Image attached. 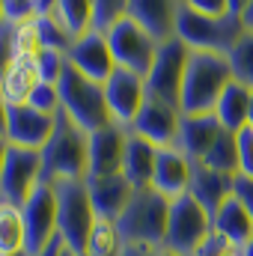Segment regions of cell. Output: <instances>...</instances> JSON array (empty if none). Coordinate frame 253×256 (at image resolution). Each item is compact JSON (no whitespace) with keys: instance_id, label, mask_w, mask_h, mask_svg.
<instances>
[{"instance_id":"cell-1","label":"cell","mask_w":253,"mask_h":256,"mask_svg":"<svg viewBox=\"0 0 253 256\" xmlns=\"http://www.w3.org/2000/svg\"><path fill=\"white\" fill-rule=\"evenodd\" d=\"M242 9H244V0H230V15L206 18L190 6V0H176V39L188 51L226 57L236 48V42L244 36Z\"/></svg>"},{"instance_id":"cell-2","label":"cell","mask_w":253,"mask_h":256,"mask_svg":"<svg viewBox=\"0 0 253 256\" xmlns=\"http://www.w3.org/2000/svg\"><path fill=\"white\" fill-rule=\"evenodd\" d=\"M230 84H232V72H230L226 57L190 51L185 78H182V92H179V114L182 116L214 114L218 98L224 96V90Z\"/></svg>"},{"instance_id":"cell-3","label":"cell","mask_w":253,"mask_h":256,"mask_svg":"<svg viewBox=\"0 0 253 256\" xmlns=\"http://www.w3.org/2000/svg\"><path fill=\"white\" fill-rule=\"evenodd\" d=\"M86 170H90V134L60 110L54 134L42 149V182L57 185L72 179H86Z\"/></svg>"},{"instance_id":"cell-4","label":"cell","mask_w":253,"mask_h":256,"mask_svg":"<svg viewBox=\"0 0 253 256\" xmlns=\"http://www.w3.org/2000/svg\"><path fill=\"white\" fill-rule=\"evenodd\" d=\"M167 218H170V200L146 188V191H134L131 202L116 220V230L126 244L161 250L167 236Z\"/></svg>"},{"instance_id":"cell-5","label":"cell","mask_w":253,"mask_h":256,"mask_svg":"<svg viewBox=\"0 0 253 256\" xmlns=\"http://www.w3.org/2000/svg\"><path fill=\"white\" fill-rule=\"evenodd\" d=\"M57 90H60L63 114L86 134H96L102 128L114 126L110 110H108V98H104V84H96V80L84 78L78 68L66 66Z\"/></svg>"},{"instance_id":"cell-6","label":"cell","mask_w":253,"mask_h":256,"mask_svg":"<svg viewBox=\"0 0 253 256\" xmlns=\"http://www.w3.org/2000/svg\"><path fill=\"white\" fill-rule=\"evenodd\" d=\"M57 236L66 242L68 250L86 254L92 226H96V208L90 200L86 179H72V182H57Z\"/></svg>"},{"instance_id":"cell-7","label":"cell","mask_w":253,"mask_h":256,"mask_svg":"<svg viewBox=\"0 0 253 256\" xmlns=\"http://www.w3.org/2000/svg\"><path fill=\"white\" fill-rule=\"evenodd\" d=\"M212 232H214L212 218L200 208V202L190 194H182V196L170 200L167 236H164V248L161 250H170L176 256H194Z\"/></svg>"},{"instance_id":"cell-8","label":"cell","mask_w":253,"mask_h":256,"mask_svg":"<svg viewBox=\"0 0 253 256\" xmlns=\"http://www.w3.org/2000/svg\"><path fill=\"white\" fill-rule=\"evenodd\" d=\"M108 45H110V54H114V63L120 68H128L140 78H149L152 63L158 57V42L143 30L137 27L131 18L120 21L110 33H108Z\"/></svg>"},{"instance_id":"cell-9","label":"cell","mask_w":253,"mask_h":256,"mask_svg":"<svg viewBox=\"0 0 253 256\" xmlns=\"http://www.w3.org/2000/svg\"><path fill=\"white\" fill-rule=\"evenodd\" d=\"M21 218H24V248L33 256H39L57 238V194H54V185L39 182L36 191L21 206Z\"/></svg>"},{"instance_id":"cell-10","label":"cell","mask_w":253,"mask_h":256,"mask_svg":"<svg viewBox=\"0 0 253 256\" xmlns=\"http://www.w3.org/2000/svg\"><path fill=\"white\" fill-rule=\"evenodd\" d=\"M39 182H42V152L9 146V155L0 173V202L21 208Z\"/></svg>"},{"instance_id":"cell-11","label":"cell","mask_w":253,"mask_h":256,"mask_svg":"<svg viewBox=\"0 0 253 256\" xmlns=\"http://www.w3.org/2000/svg\"><path fill=\"white\" fill-rule=\"evenodd\" d=\"M188 57H190V51L179 39L161 45L158 57L152 63V72L146 78V96H155V98L179 108V92H182V78H185Z\"/></svg>"},{"instance_id":"cell-12","label":"cell","mask_w":253,"mask_h":256,"mask_svg":"<svg viewBox=\"0 0 253 256\" xmlns=\"http://www.w3.org/2000/svg\"><path fill=\"white\" fill-rule=\"evenodd\" d=\"M104 98H108V110H110L114 126L131 128L143 102H146V78L116 66L114 74L104 80Z\"/></svg>"},{"instance_id":"cell-13","label":"cell","mask_w":253,"mask_h":256,"mask_svg":"<svg viewBox=\"0 0 253 256\" xmlns=\"http://www.w3.org/2000/svg\"><path fill=\"white\" fill-rule=\"evenodd\" d=\"M179 122H182V114H179L176 104H167V102H161L155 96H146V102H143L134 126L128 128V131L137 134V137H143V140H149L158 149H167V146L176 143Z\"/></svg>"},{"instance_id":"cell-14","label":"cell","mask_w":253,"mask_h":256,"mask_svg":"<svg viewBox=\"0 0 253 256\" xmlns=\"http://www.w3.org/2000/svg\"><path fill=\"white\" fill-rule=\"evenodd\" d=\"M66 60H68L72 68H78L84 78H90L96 84H104L116 68L110 45H108V36H98L92 30L72 42V48L66 51Z\"/></svg>"},{"instance_id":"cell-15","label":"cell","mask_w":253,"mask_h":256,"mask_svg":"<svg viewBox=\"0 0 253 256\" xmlns=\"http://www.w3.org/2000/svg\"><path fill=\"white\" fill-rule=\"evenodd\" d=\"M126 140L128 128L108 126L96 134H90V170L86 179H104V176H120L122 173V158H126Z\"/></svg>"},{"instance_id":"cell-16","label":"cell","mask_w":253,"mask_h":256,"mask_svg":"<svg viewBox=\"0 0 253 256\" xmlns=\"http://www.w3.org/2000/svg\"><path fill=\"white\" fill-rule=\"evenodd\" d=\"M54 126H57V116H45V114L33 110L30 104H15V108H9L6 140H9V146L42 152L54 134Z\"/></svg>"},{"instance_id":"cell-17","label":"cell","mask_w":253,"mask_h":256,"mask_svg":"<svg viewBox=\"0 0 253 256\" xmlns=\"http://www.w3.org/2000/svg\"><path fill=\"white\" fill-rule=\"evenodd\" d=\"M128 18L158 45L176 39V0H128Z\"/></svg>"},{"instance_id":"cell-18","label":"cell","mask_w":253,"mask_h":256,"mask_svg":"<svg viewBox=\"0 0 253 256\" xmlns=\"http://www.w3.org/2000/svg\"><path fill=\"white\" fill-rule=\"evenodd\" d=\"M232 182H236V176H224V173L208 170V167L200 164V161H190L188 194L200 202V208H202L212 220H214L218 208L232 196Z\"/></svg>"},{"instance_id":"cell-19","label":"cell","mask_w":253,"mask_h":256,"mask_svg":"<svg viewBox=\"0 0 253 256\" xmlns=\"http://www.w3.org/2000/svg\"><path fill=\"white\" fill-rule=\"evenodd\" d=\"M86 188H90V200H92V208H96V218L102 220H120V214L126 212V206L134 196V188L126 176H104V179H86Z\"/></svg>"},{"instance_id":"cell-20","label":"cell","mask_w":253,"mask_h":256,"mask_svg":"<svg viewBox=\"0 0 253 256\" xmlns=\"http://www.w3.org/2000/svg\"><path fill=\"white\" fill-rule=\"evenodd\" d=\"M190 182V161L176 149H158V161H155V176H152V191H158L167 200H176L182 194H188Z\"/></svg>"},{"instance_id":"cell-21","label":"cell","mask_w":253,"mask_h":256,"mask_svg":"<svg viewBox=\"0 0 253 256\" xmlns=\"http://www.w3.org/2000/svg\"><path fill=\"white\" fill-rule=\"evenodd\" d=\"M224 128L218 122V116L214 114H202V116H182V122H179V134H176V149L188 158V161H200L206 152H208V146L218 140V134H220Z\"/></svg>"},{"instance_id":"cell-22","label":"cell","mask_w":253,"mask_h":256,"mask_svg":"<svg viewBox=\"0 0 253 256\" xmlns=\"http://www.w3.org/2000/svg\"><path fill=\"white\" fill-rule=\"evenodd\" d=\"M155 161H158V146H152L149 140H143V137H137V134L128 131L126 158H122V176L131 182L134 191H146V188H152Z\"/></svg>"},{"instance_id":"cell-23","label":"cell","mask_w":253,"mask_h":256,"mask_svg":"<svg viewBox=\"0 0 253 256\" xmlns=\"http://www.w3.org/2000/svg\"><path fill=\"white\" fill-rule=\"evenodd\" d=\"M212 226H214V232H218L220 238H226L230 244H236V248H242V250L253 242V218L248 214V208H244L236 196H230V200L218 208Z\"/></svg>"},{"instance_id":"cell-24","label":"cell","mask_w":253,"mask_h":256,"mask_svg":"<svg viewBox=\"0 0 253 256\" xmlns=\"http://www.w3.org/2000/svg\"><path fill=\"white\" fill-rule=\"evenodd\" d=\"M39 84V72H36V63L30 60H12V66L6 68L3 80H0V98L15 108V104H27L30 92L36 90Z\"/></svg>"},{"instance_id":"cell-25","label":"cell","mask_w":253,"mask_h":256,"mask_svg":"<svg viewBox=\"0 0 253 256\" xmlns=\"http://www.w3.org/2000/svg\"><path fill=\"white\" fill-rule=\"evenodd\" d=\"M248 114H250V90L232 80V84L224 90V96L218 98L214 116H218L220 128L238 134L242 128H248Z\"/></svg>"},{"instance_id":"cell-26","label":"cell","mask_w":253,"mask_h":256,"mask_svg":"<svg viewBox=\"0 0 253 256\" xmlns=\"http://www.w3.org/2000/svg\"><path fill=\"white\" fill-rule=\"evenodd\" d=\"M200 164H206L208 170L224 173V176H238L242 173V164H238V134L224 128L218 134V140L208 146V152L200 158Z\"/></svg>"},{"instance_id":"cell-27","label":"cell","mask_w":253,"mask_h":256,"mask_svg":"<svg viewBox=\"0 0 253 256\" xmlns=\"http://www.w3.org/2000/svg\"><path fill=\"white\" fill-rule=\"evenodd\" d=\"M57 18L72 39L92 30V0H57Z\"/></svg>"},{"instance_id":"cell-28","label":"cell","mask_w":253,"mask_h":256,"mask_svg":"<svg viewBox=\"0 0 253 256\" xmlns=\"http://www.w3.org/2000/svg\"><path fill=\"white\" fill-rule=\"evenodd\" d=\"M18 250H27L24 248V218H21V208H15L9 202H0V256L18 254Z\"/></svg>"},{"instance_id":"cell-29","label":"cell","mask_w":253,"mask_h":256,"mask_svg":"<svg viewBox=\"0 0 253 256\" xmlns=\"http://www.w3.org/2000/svg\"><path fill=\"white\" fill-rule=\"evenodd\" d=\"M86 256H126V242L114 220H102V218L96 220L86 244Z\"/></svg>"},{"instance_id":"cell-30","label":"cell","mask_w":253,"mask_h":256,"mask_svg":"<svg viewBox=\"0 0 253 256\" xmlns=\"http://www.w3.org/2000/svg\"><path fill=\"white\" fill-rule=\"evenodd\" d=\"M226 60H230L232 80L242 84V86H248L253 92V33H244L236 42V48L226 54Z\"/></svg>"},{"instance_id":"cell-31","label":"cell","mask_w":253,"mask_h":256,"mask_svg":"<svg viewBox=\"0 0 253 256\" xmlns=\"http://www.w3.org/2000/svg\"><path fill=\"white\" fill-rule=\"evenodd\" d=\"M128 18V0H92V33L108 36Z\"/></svg>"},{"instance_id":"cell-32","label":"cell","mask_w":253,"mask_h":256,"mask_svg":"<svg viewBox=\"0 0 253 256\" xmlns=\"http://www.w3.org/2000/svg\"><path fill=\"white\" fill-rule=\"evenodd\" d=\"M42 51H45V48H42L36 21H27V24L12 27V54H15V60H30V63H36V57H39Z\"/></svg>"},{"instance_id":"cell-33","label":"cell","mask_w":253,"mask_h":256,"mask_svg":"<svg viewBox=\"0 0 253 256\" xmlns=\"http://www.w3.org/2000/svg\"><path fill=\"white\" fill-rule=\"evenodd\" d=\"M36 21V27H39V39H42V48H51V51H68L72 48V36L63 30V24H60V18H57V6H54V12L51 15H45V18H33Z\"/></svg>"},{"instance_id":"cell-34","label":"cell","mask_w":253,"mask_h":256,"mask_svg":"<svg viewBox=\"0 0 253 256\" xmlns=\"http://www.w3.org/2000/svg\"><path fill=\"white\" fill-rule=\"evenodd\" d=\"M27 104L33 108V110H39V114H45V116H57L60 110H63V102H60V90L54 86V84H36V90L30 92V98H27Z\"/></svg>"},{"instance_id":"cell-35","label":"cell","mask_w":253,"mask_h":256,"mask_svg":"<svg viewBox=\"0 0 253 256\" xmlns=\"http://www.w3.org/2000/svg\"><path fill=\"white\" fill-rule=\"evenodd\" d=\"M66 66H68V60H66L63 51H51V48H45L39 57H36V72H39V80L42 84H60V78H63Z\"/></svg>"},{"instance_id":"cell-36","label":"cell","mask_w":253,"mask_h":256,"mask_svg":"<svg viewBox=\"0 0 253 256\" xmlns=\"http://www.w3.org/2000/svg\"><path fill=\"white\" fill-rule=\"evenodd\" d=\"M33 0H3V21L18 27V24H27L33 21Z\"/></svg>"},{"instance_id":"cell-37","label":"cell","mask_w":253,"mask_h":256,"mask_svg":"<svg viewBox=\"0 0 253 256\" xmlns=\"http://www.w3.org/2000/svg\"><path fill=\"white\" fill-rule=\"evenodd\" d=\"M194 256H244V250L236 248V244H230V242L220 238L218 232H212V236L202 242V248H200Z\"/></svg>"},{"instance_id":"cell-38","label":"cell","mask_w":253,"mask_h":256,"mask_svg":"<svg viewBox=\"0 0 253 256\" xmlns=\"http://www.w3.org/2000/svg\"><path fill=\"white\" fill-rule=\"evenodd\" d=\"M238 164H242L238 176L253 179V128L250 126L238 131Z\"/></svg>"},{"instance_id":"cell-39","label":"cell","mask_w":253,"mask_h":256,"mask_svg":"<svg viewBox=\"0 0 253 256\" xmlns=\"http://www.w3.org/2000/svg\"><path fill=\"white\" fill-rule=\"evenodd\" d=\"M15 54H12V24H0V80L6 74V68L12 66Z\"/></svg>"},{"instance_id":"cell-40","label":"cell","mask_w":253,"mask_h":256,"mask_svg":"<svg viewBox=\"0 0 253 256\" xmlns=\"http://www.w3.org/2000/svg\"><path fill=\"white\" fill-rule=\"evenodd\" d=\"M232 196L248 208V214L253 218V179H248V176H236V182H232Z\"/></svg>"},{"instance_id":"cell-41","label":"cell","mask_w":253,"mask_h":256,"mask_svg":"<svg viewBox=\"0 0 253 256\" xmlns=\"http://www.w3.org/2000/svg\"><path fill=\"white\" fill-rule=\"evenodd\" d=\"M190 6L196 12H202L206 18H224V15H230V0H190Z\"/></svg>"},{"instance_id":"cell-42","label":"cell","mask_w":253,"mask_h":256,"mask_svg":"<svg viewBox=\"0 0 253 256\" xmlns=\"http://www.w3.org/2000/svg\"><path fill=\"white\" fill-rule=\"evenodd\" d=\"M242 24H244V33H253V0H244V9H242Z\"/></svg>"},{"instance_id":"cell-43","label":"cell","mask_w":253,"mask_h":256,"mask_svg":"<svg viewBox=\"0 0 253 256\" xmlns=\"http://www.w3.org/2000/svg\"><path fill=\"white\" fill-rule=\"evenodd\" d=\"M63 248H66V242L57 236V238H54V242H51V244H48V248H45L39 256H60V250H63Z\"/></svg>"},{"instance_id":"cell-44","label":"cell","mask_w":253,"mask_h":256,"mask_svg":"<svg viewBox=\"0 0 253 256\" xmlns=\"http://www.w3.org/2000/svg\"><path fill=\"white\" fill-rule=\"evenodd\" d=\"M6 128H9V104L0 98V137H6Z\"/></svg>"},{"instance_id":"cell-45","label":"cell","mask_w":253,"mask_h":256,"mask_svg":"<svg viewBox=\"0 0 253 256\" xmlns=\"http://www.w3.org/2000/svg\"><path fill=\"white\" fill-rule=\"evenodd\" d=\"M6 155H9V140L0 137V173H3V164H6Z\"/></svg>"},{"instance_id":"cell-46","label":"cell","mask_w":253,"mask_h":256,"mask_svg":"<svg viewBox=\"0 0 253 256\" xmlns=\"http://www.w3.org/2000/svg\"><path fill=\"white\" fill-rule=\"evenodd\" d=\"M248 126L253 128V92H250V114H248Z\"/></svg>"},{"instance_id":"cell-47","label":"cell","mask_w":253,"mask_h":256,"mask_svg":"<svg viewBox=\"0 0 253 256\" xmlns=\"http://www.w3.org/2000/svg\"><path fill=\"white\" fill-rule=\"evenodd\" d=\"M60 256H78V254H74V250H68V248H63V250H60Z\"/></svg>"},{"instance_id":"cell-48","label":"cell","mask_w":253,"mask_h":256,"mask_svg":"<svg viewBox=\"0 0 253 256\" xmlns=\"http://www.w3.org/2000/svg\"><path fill=\"white\" fill-rule=\"evenodd\" d=\"M244 256H253V242L248 244V248H244Z\"/></svg>"},{"instance_id":"cell-49","label":"cell","mask_w":253,"mask_h":256,"mask_svg":"<svg viewBox=\"0 0 253 256\" xmlns=\"http://www.w3.org/2000/svg\"><path fill=\"white\" fill-rule=\"evenodd\" d=\"M9 256H33L30 250H18V254H9Z\"/></svg>"},{"instance_id":"cell-50","label":"cell","mask_w":253,"mask_h":256,"mask_svg":"<svg viewBox=\"0 0 253 256\" xmlns=\"http://www.w3.org/2000/svg\"><path fill=\"white\" fill-rule=\"evenodd\" d=\"M155 256H176V254H170V250H158Z\"/></svg>"},{"instance_id":"cell-51","label":"cell","mask_w":253,"mask_h":256,"mask_svg":"<svg viewBox=\"0 0 253 256\" xmlns=\"http://www.w3.org/2000/svg\"><path fill=\"white\" fill-rule=\"evenodd\" d=\"M0 24H3V0H0Z\"/></svg>"},{"instance_id":"cell-52","label":"cell","mask_w":253,"mask_h":256,"mask_svg":"<svg viewBox=\"0 0 253 256\" xmlns=\"http://www.w3.org/2000/svg\"><path fill=\"white\" fill-rule=\"evenodd\" d=\"M78 256H86V254H78Z\"/></svg>"}]
</instances>
